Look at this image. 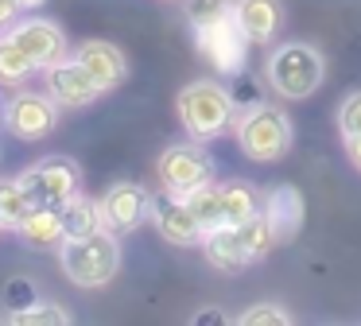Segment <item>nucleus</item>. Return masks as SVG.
Masks as SVG:
<instances>
[{"label": "nucleus", "mask_w": 361, "mask_h": 326, "mask_svg": "<svg viewBox=\"0 0 361 326\" xmlns=\"http://www.w3.org/2000/svg\"><path fill=\"white\" fill-rule=\"evenodd\" d=\"M233 16V0H187V20L190 28H210V23Z\"/></svg>", "instance_id": "nucleus-25"}, {"label": "nucleus", "mask_w": 361, "mask_h": 326, "mask_svg": "<svg viewBox=\"0 0 361 326\" xmlns=\"http://www.w3.org/2000/svg\"><path fill=\"white\" fill-rule=\"evenodd\" d=\"M74 59H78L90 74H94V82L102 85V90H117V85L128 78L125 51H121V47H113V43H105V39H86V43L74 51Z\"/></svg>", "instance_id": "nucleus-13"}, {"label": "nucleus", "mask_w": 361, "mask_h": 326, "mask_svg": "<svg viewBox=\"0 0 361 326\" xmlns=\"http://www.w3.org/2000/svg\"><path fill=\"white\" fill-rule=\"evenodd\" d=\"M218 186H221V225H241L264 206L260 191L245 179H229V183H218Z\"/></svg>", "instance_id": "nucleus-18"}, {"label": "nucleus", "mask_w": 361, "mask_h": 326, "mask_svg": "<svg viewBox=\"0 0 361 326\" xmlns=\"http://www.w3.org/2000/svg\"><path fill=\"white\" fill-rule=\"evenodd\" d=\"M0 229H4V225H0Z\"/></svg>", "instance_id": "nucleus-34"}, {"label": "nucleus", "mask_w": 361, "mask_h": 326, "mask_svg": "<svg viewBox=\"0 0 361 326\" xmlns=\"http://www.w3.org/2000/svg\"><path fill=\"white\" fill-rule=\"evenodd\" d=\"M16 16H20V8L12 4V0H0V31H8L12 23H16Z\"/></svg>", "instance_id": "nucleus-30"}, {"label": "nucleus", "mask_w": 361, "mask_h": 326, "mask_svg": "<svg viewBox=\"0 0 361 326\" xmlns=\"http://www.w3.org/2000/svg\"><path fill=\"white\" fill-rule=\"evenodd\" d=\"M260 214L268 217V225H272L276 245L299 237V229H303V194H299L295 186H276V191L264 198Z\"/></svg>", "instance_id": "nucleus-15"}, {"label": "nucleus", "mask_w": 361, "mask_h": 326, "mask_svg": "<svg viewBox=\"0 0 361 326\" xmlns=\"http://www.w3.org/2000/svg\"><path fill=\"white\" fill-rule=\"evenodd\" d=\"M63 222H66V237H86V233L105 229V214H102V198H86V194H74L63 206Z\"/></svg>", "instance_id": "nucleus-19"}, {"label": "nucleus", "mask_w": 361, "mask_h": 326, "mask_svg": "<svg viewBox=\"0 0 361 326\" xmlns=\"http://www.w3.org/2000/svg\"><path fill=\"white\" fill-rule=\"evenodd\" d=\"M268 85L288 101H303L326 78V59L311 43H280L268 54Z\"/></svg>", "instance_id": "nucleus-3"}, {"label": "nucleus", "mask_w": 361, "mask_h": 326, "mask_svg": "<svg viewBox=\"0 0 361 326\" xmlns=\"http://www.w3.org/2000/svg\"><path fill=\"white\" fill-rule=\"evenodd\" d=\"M202 253L218 272H241L245 264H252L249 253H245V245H241L237 225H218V229H210L202 241Z\"/></svg>", "instance_id": "nucleus-17"}, {"label": "nucleus", "mask_w": 361, "mask_h": 326, "mask_svg": "<svg viewBox=\"0 0 361 326\" xmlns=\"http://www.w3.org/2000/svg\"><path fill=\"white\" fill-rule=\"evenodd\" d=\"M198 39V51L206 54V62H210L218 74H241L245 70V54H249V39H245V31L237 28L233 16H226V20L210 23V28H198L195 31Z\"/></svg>", "instance_id": "nucleus-8"}, {"label": "nucleus", "mask_w": 361, "mask_h": 326, "mask_svg": "<svg viewBox=\"0 0 361 326\" xmlns=\"http://www.w3.org/2000/svg\"><path fill=\"white\" fill-rule=\"evenodd\" d=\"M338 132H342V136H357L361 132V93H350V97L338 105Z\"/></svg>", "instance_id": "nucleus-27"}, {"label": "nucleus", "mask_w": 361, "mask_h": 326, "mask_svg": "<svg viewBox=\"0 0 361 326\" xmlns=\"http://www.w3.org/2000/svg\"><path fill=\"white\" fill-rule=\"evenodd\" d=\"M32 194L24 191V183L16 179H0V225L4 229H20V222H24L27 214H32Z\"/></svg>", "instance_id": "nucleus-21"}, {"label": "nucleus", "mask_w": 361, "mask_h": 326, "mask_svg": "<svg viewBox=\"0 0 361 326\" xmlns=\"http://www.w3.org/2000/svg\"><path fill=\"white\" fill-rule=\"evenodd\" d=\"M190 322H195V326H202V322H229V315H226V310H218V307H206V310H195Z\"/></svg>", "instance_id": "nucleus-29"}, {"label": "nucleus", "mask_w": 361, "mask_h": 326, "mask_svg": "<svg viewBox=\"0 0 361 326\" xmlns=\"http://www.w3.org/2000/svg\"><path fill=\"white\" fill-rule=\"evenodd\" d=\"M0 124H4V105H0Z\"/></svg>", "instance_id": "nucleus-33"}, {"label": "nucleus", "mask_w": 361, "mask_h": 326, "mask_svg": "<svg viewBox=\"0 0 361 326\" xmlns=\"http://www.w3.org/2000/svg\"><path fill=\"white\" fill-rule=\"evenodd\" d=\"M32 74H35V62L24 54V47H20L8 31H0V85L20 90Z\"/></svg>", "instance_id": "nucleus-20"}, {"label": "nucleus", "mask_w": 361, "mask_h": 326, "mask_svg": "<svg viewBox=\"0 0 361 326\" xmlns=\"http://www.w3.org/2000/svg\"><path fill=\"white\" fill-rule=\"evenodd\" d=\"M233 132H237V147L249 155L252 163H276L291 152V121L280 113L276 105H249L245 113H237L233 121Z\"/></svg>", "instance_id": "nucleus-4"}, {"label": "nucleus", "mask_w": 361, "mask_h": 326, "mask_svg": "<svg viewBox=\"0 0 361 326\" xmlns=\"http://www.w3.org/2000/svg\"><path fill=\"white\" fill-rule=\"evenodd\" d=\"M237 322L241 326H288L291 315L283 307H276V303H257V307H249Z\"/></svg>", "instance_id": "nucleus-26"}, {"label": "nucleus", "mask_w": 361, "mask_h": 326, "mask_svg": "<svg viewBox=\"0 0 361 326\" xmlns=\"http://www.w3.org/2000/svg\"><path fill=\"white\" fill-rule=\"evenodd\" d=\"M237 233H241V245H245V253H249V260H260V256H268L276 248V233H272V225H268L264 214H252L249 222H241Z\"/></svg>", "instance_id": "nucleus-23"}, {"label": "nucleus", "mask_w": 361, "mask_h": 326, "mask_svg": "<svg viewBox=\"0 0 361 326\" xmlns=\"http://www.w3.org/2000/svg\"><path fill=\"white\" fill-rule=\"evenodd\" d=\"M102 214H105V229L133 233L144 217H152V194L140 183H113L102 194Z\"/></svg>", "instance_id": "nucleus-12"}, {"label": "nucleus", "mask_w": 361, "mask_h": 326, "mask_svg": "<svg viewBox=\"0 0 361 326\" xmlns=\"http://www.w3.org/2000/svg\"><path fill=\"white\" fill-rule=\"evenodd\" d=\"M71 310H63L59 303H32L24 310H12V326H66Z\"/></svg>", "instance_id": "nucleus-24"}, {"label": "nucleus", "mask_w": 361, "mask_h": 326, "mask_svg": "<svg viewBox=\"0 0 361 326\" xmlns=\"http://www.w3.org/2000/svg\"><path fill=\"white\" fill-rule=\"evenodd\" d=\"M43 82H47V93L59 101V109H86L105 93L78 59H63L55 66H47L43 70Z\"/></svg>", "instance_id": "nucleus-9"}, {"label": "nucleus", "mask_w": 361, "mask_h": 326, "mask_svg": "<svg viewBox=\"0 0 361 326\" xmlns=\"http://www.w3.org/2000/svg\"><path fill=\"white\" fill-rule=\"evenodd\" d=\"M156 171L167 194H187L214 179V159L206 155L202 144H171L159 155Z\"/></svg>", "instance_id": "nucleus-7"}, {"label": "nucleus", "mask_w": 361, "mask_h": 326, "mask_svg": "<svg viewBox=\"0 0 361 326\" xmlns=\"http://www.w3.org/2000/svg\"><path fill=\"white\" fill-rule=\"evenodd\" d=\"M8 35L24 47V54L35 62V70H47L55 62L66 59V35L59 23L39 20V16H27V20H16L8 28Z\"/></svg>", "instance_id": "nucleus-10"}, {"label": "nucleus", "mask_w": 361, "mask_h": 326, "mask_svg": "<svg viewBox=\"0 0 361 326\" xmlns=\"http://www.w3.org/2000/svg\"><path fill=\"white\" fill-rule=\"evenodd\" d=\"M4 295H8V307H12V310H24V307H32V303H39L32 279H24V276L8 279V284H4Z\"/></svg>", "instance_id": "nucleus-28"}, {"label": "nucleus", "mask_w": 361, "mask_h": 326, "mask_svg": "<svg viewBox=\"0 0 361 326\" xmlns=\"http://www.w3.org/2000/svg\"><path fill=\"white\" fill-rule=\"evenodd\" d=\"M152 222H156V233L167 241V245H179V248H195L206 241L202 222L195 217V210L179 198V194H167L152 202Z\"/></svg>", "instance_id": "nucleus-11"}, {"label": "nucleus", "mask_w": 361, "mask_h": 326, "mask_svg": "<svg viewBox=\"0 0 361 326\" xmlns=\"http://www.w3.org/2000/svg\"><path fill=\"white\" fill-rule=\"evenodd\" d=\"M179 121L187 128L190 140H214L221 132L233 128L237 121V101L229 90H221L218 82H190L179 90Z\"/></svg>", "instance_id": "nucleus-2"}, {"label": "nucleus", "mask_w": 361, "mask_h": 326, "mask_svg": "<svg viewBox=\"0 0 361 326\" xmlns=\"http://www.w3.org/2000/svg\"><path fill=\"white\" fill-rule=\"evenodd\" d=\"M20 183L32 194L35 206H39V202L43 206H66V202L82 191V167L71 155H47V159H39L35 167H27L24 175H20Z\"/></svg>", "instance_id": "nucleus-5"}, {"label": "nucleus", "mask_w": 361, "mask_h": 326, "mask_svg": "<svg viewBox=\"0 0 361 326\" xmlns=\"http://www.w3.org/2000/svg\"><path fill=\"white\" fill-rule=\"evenodd\" d=\"M233 20L252 47H264L283 28V8H280V0H237Z\"/></svg>", "instance_id": "nucleus-14"}, {"label": "nucleus", "mask_w": 361, "mask_h": 326, "mask_svg": "<svg viewBox=\"0 0 361 326\" xmlns=\"http://www.w3.org/2000/svg\"><path fill=\"white\" fill-rule=\"evenodd\" d=\"M63 276L78 287H105L121 272V241L113 229H97L86 237H66L59 245Z\"/></svg>", "instance_id": "nucleus-1"}, {"label": "nucleus", "mask_w": 361, "mask_h": 326, "mask_svg": "<svg viewBox=\"0 0 361 326\" xmlns=\"http://www.w3.org/2000/svg\"><path fill=\"white\" fill-rule=\"evenodd\" d=\"M20 237L32 248H59L66 241V222H63V206H32V214L20 222Z\"/></svg>", "instance_id": "nucleus-16"}, {"label": "nucleus", "mask_w": 361, "mask_h": 326, "mask_svg": "<svg viewBox=\"0 0 361 326\" xmlns=\"http://www.w3.org/2000/svg\"><path fill=\"white\" fill-rule=\"evenodd\" d=\"M345 155H350V163L361 171V132L357 136H345Z\"/></svg>", "instance_id": "nucleus-31"}, {"label": "nucleus", "mask_w": 361, "mask_h": 326, "mask_svg": "<svg viewBox=\"0 0 361 326\" xmlns=\"http://www.w3.org/2000/svg\"><path fill=\"white\" fill-rule=\"evenodd\" d=\"M59 124V101L51 93H39V90H24L20 85L8 101H4V128L12 132L16 140H43L51 136Z\"/></svg>", "instance_id": "nucleus-6"}, {"label": "nucleus", "mask_w": 361, "mask_h": 326, "mask_svg": "<svg viewBox=\"0 0 361 326\" xmlns=\"http://www.w3.org/2000/svg\"><path fill=\"white\" fill-rule=\"evenodd\" d=\"M12 4H16V8H20V12H32V8H39V4H43V0H12Z\"/></svg>", "instance_id": "nucleus-32"}, {"label": "nucleus", "mask_w": 361, "mask_h": 326, "mask_svg": "<svg viewBox=\"0 0 361 326\" xmlns=\"http://www.w3.org/2000/svg\"><path fill=\"white\" fill-rule=\"evenodd\" d=\"M179 198L195 210V217L202 222L206 233L221 225V186L214 183V179H210V183H202V186H195V191H187V194H179Z\"/></svg>", "instance_id": "nucleus-22"}]
</instances>
